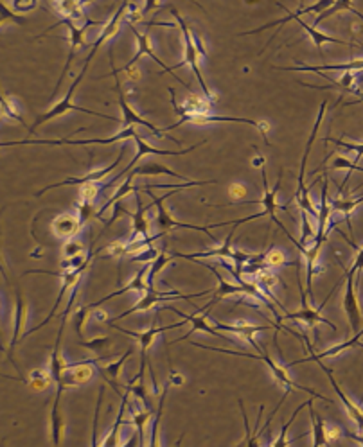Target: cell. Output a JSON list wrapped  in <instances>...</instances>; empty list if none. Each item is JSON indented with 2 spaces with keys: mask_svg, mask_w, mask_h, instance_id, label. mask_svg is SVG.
I'll return each mask as SVG.
<instances>
[{
  "mask_svg": "<svg viewBox=\"0 0 363 447\" xmlns=\"http://www.w3.org/2000/svg\"><path fill=\"white\" fill-rule=\"evenodd\" d=\"M193 345L200 347V349H205V350H214V352H221V354L243 356V358H250V359H261V361H265V363L268 365V368H270L272 374H274L275 381H277V383H279L281 386H283L284 392H286V393H292L293 390H302V392L309 393L311 397H317V399H322V401H325V402H333L331 399H327V397H324V395H320V393L315 392V390L306 388V386H302V384L295 383V381H293L292 377H290V374H288L286 368H284L283 365L275 363L274 359H272L270 356H268V352H265V350H261V352H259V354L255 356V354H243V352H239V354H237V352H230V350L216 349V347H207V345H202V343H195V342H193Z\"/></svg>",
  "mask_w": 363,
  "mask_h": 447,
  "instance_id": "cell-1",
  "label": "cell"
},
{
  "mask_svg": "<svg viewBox=\"0 0 363 447\" xmlns=\"http://www.w3.org/2000/svg\"><path fill=\"white\" fill-rule=\"evenodd\" d=\"M171 15L177 18L178 26H180V29H182V34H184V45H186V56H184V61L178 65H175V70H177V68H180L182 65H186V63L191 65V68H193V72H195L196 79H198L200 86H202L203 96H205V98H207L209 101L214 105V101H216L214 93H212V90L207 86V83H205V79H203L202 70H200V58H202V54H200V49H198V45H196V33L191 29V27L187 26V22L180 17L178 9L171 8Z\"/></svg>",
  "mask_w": 363,
  "mask_h": 447,
  "instance_id": "cell-2",
  "label": "cell"
},
{
  "mask_svg": "<svg viewBox=\"0 0 363 447\" xmlns=\"http://www.w3.org/2000/svg\"><path fill=\"white\" fill-rule=\"evenodd\" d=\"M137 190H142V192H146V195L153 199V205H155L156 211H158L156 212V227H158V234H161V236H165V234L171 232V230L177 227V228H187V230H200V232L207 234L209 239H211L212 243H218V241H216V237L211 234V227H198V225L182 223V221L173 220V215L168 212V209H165V205H164L165 199H168L169 196L177 195L178 190H184V189H171L168 195L162 196V198H158V196L153 195L151 189H148V187H144V185H142V189H139V187H137Z\"/></svg>",
  "mask_w": 363,
  "mask_h": 447,
  "instance_id": "cell-3",
  "label": "cell"
},
{
  "mask_svg": "<svg viewBox=\"0 0 363 447\" xmlns=\"http://www.w3.org/2000/svg\"><path fill=\"white\" fill-rule=\"evenodd\" d=\"M87 70H89V67H83V70L80 72V76H77L76 79H74V83H72L71 86H68L67 96H65V98L61 99V101L56 103V105L52 106L51 110H47L45 114L40 115V117L36 119V121H34L33 126H27V130H29L31 133H34V131H36V128H40V126H42V124L49 123V121H52V119L59 117V115H67L68 112H72V110L83 112V114H89V115H98V117L108 119V121H119V119L112 117V115H103V114H99V112L87 110V108H81V106H76V105H74V103H72V98H74V92H76V86H80L81 79H83V77H84V74H87Z\"/></svg>",
  "mask_w": 363,
  "mask_h": 447,
  "instance_id": "cell-4",
  "label": "cell"
},
{
  "mask_svg": "<svg viewBox=\"0 0 363 447\" xmlns=\"http://www.w3.org/2000/svg\"><path fill=\"white\" fill-rule=\"evenodd\" d=\"M325 108H327V99H325V101L322 103L320 112H318L317 121H315V126H313L311 137H309L308 144H306L304 155H302V158H300V169H299V189H297V192H295V198H297V203H299L300 211L308 212V214H309V215H313V218H318V211H317V209H315V205H313L311 198H309L308 187L304 185V178H306V164H308V156H309V151H311L313 142H315V139H317L318 130H320V124H322V119H324Z\"/></svg>",
  "mask_w": 363,
  "mask_h": 447,
  "instance_id": "cell-5",
  "label": "cell"
},
{
  "mask_svg": "<svg viewBox=\"0 0 363 447\" xmlns=\"http://www.w3.org/2000/svg\"><path fill=\"white\" fill-rule=\"evenodd\" d=\"M299 286H300V304H302V308H300V311H295V312L286 311V312H284L283 320H284V318H288V320L304 321V324L308 325L309 329H313V331H315V327H317V324H324V325H327V327H331V329H333V331H336V325H334L333 321L327 320V318L322 317V311H324L325 304L329 302V298L334 295V291H336V289H338V284L333 287V289H331V293H329V295H327V298H325L324 302H322V304L318 305L317 309H313V308H311V302H309V304H308V298H306V293H308V289H306V287L302 286V282H300V279H299Z\"/></svg>",
  "mask_w": 363,
  "mask_h": 447,
  "instance_id": "cell-6",
  "label": "cell"
},
{
  "mask_svg": "<svg viewBox=\"0 0 363 447\" xmlns=\"http://www.w3.org/2000/svg\"><path fill=\"white\" fill-rule=\"evenodd\" d=\"M212 291H202V293H196V295H182L180 291H173V289H169V291H156V289H149V291L144 293L142 296H140V300L137 302L133 308H130L128 311L121 312L119 317H115L114 320H110L112 324H115L117 320H123V318L130 317V315H133V312H139V311H149L151 308H155L156 304H161V302H173V300L177 298H182V300H193V298H200V296H205V295H211ZM108 321V324H110Z\"/></svg>",
  "mask_w": 363,
  "mask_h": 447,
  "instance_id": "cell-7",
  "label": "cell"
},
{
  "mask_svg": "<svg viewBox=\"0 0 363 447\" xmlns=\"http://www.w3.org/2000/svg\"><path fill=\"white\" fill-rule=\"evenodd\" d=\"M186 123H195V124H207V123H243V124H249V126H253L255 130L261 133L262 140H265L268 146H270V142H268V130H270V126H268V123H265V121H253V119H245V117H225V115H209V114H186L182 115L180 121L178 123H175L173 126H169V130H175V128H178L180 124H186Z\"/></svg>",
  "mask_w": 363,
  "mask_h": 447,
  "instance_id": "cell-8",
  "label": "cell"
},
{
  "mask_svg": "<svg viewBox=\"0 0 363 447\" xmlns=\"http://www.w3.org/2000/svg\"><path fill=\"white\" fill-rule=\"evenodd\" d=\"M340 266L343 268V273H346V280H347L346 295H343V311H346L347 315V321H349L350 331H353V333H358V331L362 329L363 317H362V311H360L358 291H356V287H358V282H356V273L355 271H350L349 268H346L342 262H340Z\"/></svg>",
  "mask_w": 363,
  "mask_h": 447,
  "instance_id": "cell-9",
  "label": "cell"
},
{
  "mask_svg": "<svg viewBox=\"0 0 363 447\" xmlns=\"http://www.w3.org/2000/svg\"><path fill=\"white\" fill-rule=\"evenodd\" d=\"M186 321H187V320L180 321V324H171V325H168V327H156V325L153 324L151 327H149L148 331H144V333H133V331H126V329H123V327H117V325H115V324H108V325H112V327H114L115 331H121V333H123V334H128V336L135 338L137 342L140 343L139 374H137V376L133 377V379H135V381L144 379V372H146V367H148V349H149V345H151V343H153V340H155V338L158 336V334L164 333V331L178 329V327H182V325L186 324Z\"/></svg>",
  "mask_w": 363,
  "mask_h": 447,
  "instance_id": "cell-10",
  "label": "cell"
},
{
  "mask_svg": "<svg viewBox=\"0 0 363 447\" xmlns=\"http://www.w3.org/2000/svg\"><path fill=\"white\" fill-rule=\"evenodd\" d=\"M112 76H115V79H117V90H119V108H121V112H123V119H121V123H123V128H128V126H144L148 128L149 131H151L153 135L158 137V139H169L173 140L175 144H182L180 140L175 139V137H171L168 133V130H158V128L155 126L153 123H149V121H146V119L142 117L140 114H137L133 108H131L130 105H128L126 101V96H124V92L119 86H121V83H119V74H115V72H112Z\"/></svg>",
  "mask_w": 363,
  "mask_h": 447,
  "instance_id": "cell-11",
  "label": "cell"
},
{
  "mask_svg": "<svg viewBox=\"0 0 363 447\" xmlns=\"http://www.w3.org/2000/svg\"><path fill=\"white\" fill-rule=\"evenodd\" d=\"M58 26H67L68 27V33H71V52H68V58H67V63H65L64 72H61V76H59L58 83H56L54 93H56V90H58L59 86H61V81H64L65 74H67L68 68H71V63H72V59H74V56H76V51L80 49V47L87 45V43H84V34H87V31H89L92 26H101V22L87 20V22H84L83 27H77L76 24H74V20H68V18H61V20H59L58 24H56V26L49 27V29H54V27H58ZM54 93H52V96H54Z\"/></svg>",
  "mask_w": 363,
  "mask_h": 447,
  "instance_id": "cell-12",
  "label": "cell"
},
{
  "mask_svg": "<svg viewBox=\"0 0 363 447\" xmlns=\"http://www.w3.org/2000/svg\"><path fill=\"white\" fill-rule=\"evenodd\" d=\"M133 140H135V144H137V155H135V158H133V160H131L130 164H128L126 167L123 169V173L117 174V176H115L114 180H112V182L108 183V185H105V187L114 185V183L117 182L119 178L130 173L131 169L135 167L137 162H139L140 158H144V156H146V155H155V156H180V155H187V153L195 151V149H198L200 146H203V144H207V139H203L202 142L195 144V146H191V148H187V149H180V151H169V149H156V148H153L151 144L146 142V140H144L142 137L137 135V133H135V137H133Z\"/></svg>",
  "mask_w": 363,
  "mask_h": 447,
  "instance_id": "cell-13",
  "label": "cell"
},
{
  "mask_svg": "<svg viewBox=\"0 0 363 447\" xmlns=\"http://www.w3.org/2000/svg\"><path fill=\"white\" fill-rule=\"evenodd\" d=\"M168 311H173L175 315H178V317H184V320H187L191 324V331H187V334H184L182 338H178V340H175V342L171 343H178V342H184V340H187V338L191 336V334L195 333H207V334H212V336L216 338H221V340H225V342H230L227 336H223L221 333H218L216 331V327H212L211 324H209V312H211V309H200V311H195V315H186V312H182L180 309L173 308V305H164Z\"/></svg>",
  "mask_w": 363,
  "mask_h": 447,
  "instance_id": "cell-14",
  "label": "cell"
},
{
  "mask_svg": "<svg viewBox=\"0 0 363 447\" xmlns=\"http://www.w3.org/2000/svg\"><path fill=\"white\" fill-rule=\"evenodd\" d=\"M128 26H130V29H131V33H133V36H135V38H137V43H139V51H137L135 52V56H133V58H131L130 59V61H128V63L126 65H124V68H123V70L124 72H128V70H131V67H133V65H135L137 63V61H139V59L140 58H142V56L144 54H148L149 56V58H151L153 59V61H156V63H158V65H161V67L162 68H164V70L165 72H168V74H171V76H173L175 77V79H177L178 81V83H182V84H184V86H186V89L187 90H189V92L191 93H195V92H193V89H191V86H189V84H187V83H184V81H182L180 79V77H178L177 76V74H175V67H168V65H165L164 63V61H162V59L161 58H158V56H156L155 54V51H153V47H151V42H149V36H148V34H142V33H139V31H137V27L135 26H133V22H128Z\"/></svg>",
  "mask_w": 363,
  "mask_h": 447,
  "instance_id": "cell-15",
  "label": "cell"
},
{
  "mask_svg": "<svg viewBox=\"0 0 363 447\" xmlns=\"http://www.w3.org/2000/svg\"><path fill=\"white\" fill-rule=\"evenodd\" d=\"M283 176H284V173L281 171L279 178H277V183H275L274 189L270 190V189H268V180H266V173L262 171V192H265V195H262V198L259 199L258 203H261L262 211H265L266 215L270 218L272 223L279 225L281 230H283L284 236H286V234H288L286 227H284V225L281 223V220H277V215H275V212L279 211V209H281V211H288L286 205H281V203L277 202V192L281 190V182H283Z\"/></svg>",
  "mask_w": 363,
  "mask_h": 447,
  "instance_id": "cell-16",
  "label": "cell"
},
{
  "mask_svg": "<svg viewBox=\"0 0 363 447\" xmlns=\"http://www.w3.org/2000/svg\"><path fill=\"white\" fill-rule=\"evenodd\" d=\"M124 151H126V146L123 144V148H121V151H119L117 158H115L110 165H106V167H103V169H98V171H90L89 174H84V176H81V178H67V180H64V182H58V183H52V185L43 187L42 190H38V192H36V196H42L43 192H47V190H51V189H56V187H67V185H80L81 187V185H84V183L99 182V180H103L106 174H110L112 171L117 167L119 162L123 160Z\"/></svg>",
  "mask_w": 363,
  "mask_h": 447,
  "instance_id": "cell-17",
  "label": "cell"
},
{
  "mask_svg": "<svg viewBox=\"0 0 363 447\" xmlns=\"http://www.w3.org/2000/svg\"><path fill=\"white\" fill-rule=\"evenodd\" d=\"M272 327H275L277 331H281V327L277 324L274 325H252L249 324V321H237V324H216V329L218 331H227V333H232V334H237L239 338H243V340H246V342L250 343V345L253 347V349L258 350V352H261V345H259L258 342H255V334L261 333V331H270Z\"/></svg>",
  "mask_w": 363,
  "mask_h": 447,
  "instance_id": "cell-18",
  "label": "cell"
},
{
  "mask_svg": "<svg viewBox=\"0 0 363 447\" xmlns=\"http://www.w3.org/2000/svg\"><path fill=\"white\" fill-rule=\"evenodd\" d=\"M126 8H130V2H128V0H123V4L119 6V9L115 11V15L112 17V20L106 22V24H105V29H103V33L99 34V38L96 40V42H94V49L90 51L89 58L84 59L83 67H90V61L94 59V56L98 54L99 47H101L105 42H108V40H110L112 36H114V34L117 33L121 20H123V18H126Z\"/></svg>",
  "mask_w": 363,
  "mask_h": 447,
  "instance_id": "cell-19",
  "label": "cell"
},
{
  "mask_svg": "<svg viewBox=\"0 0 363 447\" xmlns=\"http://www.w3.org/2000/svg\"><path fill=\"white\" fill-rule=\"evenodd\" d=\"M27 302L26 298L22 296L20 291H17V302H15V324H13V338H11V343H9V352H8V359L11 361V363L15 365V368L17 370H20L18 368V365L15 363L13 359V350L15 347H17L18 340L20 338H24V334H22V331H24V327H26V321H27Z\"/></svg>",
  "mask_w": 363,
  "mask_h": 447,
  "instance_id": "cell-20",
  "label": "cell"
},
{
  "mask_svg": "<svg viewBox=\"0 0 363 447\" xmlns=\"http://www.w3.org/2000/svg\"><path fill=\"white\" fill-rule=\"evenodd\" d=\"M149 264H151V262H149ZM149 264H146L142 268V270L139 271V273L135 275V277H133V279L130 280V282L126 284V286L124 287H121V289H117V291H114V293H110V295H106V296H103L101 300H98V302H94V304H87V308L90 309V311H92V309H98L99 305L101 304H105V302H108V300H112V298H115V296H121V295H124V293H128V291H135V293H140V295H144V293L146 291H149V289H151V287L148 286V282H144V280H146V277H148V270H149Z\"/></svg>",
  "mask_w": 363,
  "mask_h": 447,
  "instance_id": "cell-21",
  "label": "cell"
},
{
  "mask_svg": "<svg viewBox=\"0 0 363 447\" xmlns=\"http://www.w3.org/2000/svg\"><path fill=\"white\" fill-rule=\"evenodd\" d=\"M234 232H236V227L234 230H230L225 239V243L221 246L214 250H207V252H198V253H178L175 252V257L180 259H189V261H195V259H227V261H234V248H232V239H234Z\"/></svg>",
  "mask_w": 363,
  "mask_h": 447,
  "instance_id": "cell-22",
  "label": "cell"
},
{
  "mask_svg": "<svg viewBox=\"0 0 363 447\" xmlns=\"http://www.w3.org/2000/svg\"><path fill=\"white\" fill-rule=\"evenodd\" d=\"M51 227H52V232H54V236L58 237V239L68 241L80 234V230L83 228V225H81L77 214L76 215L74 214H59V215H56L54 220H52Z\"/></svg>",
  "mask_w": 363,
  "mask_h": 447,
  "instance_id": "cell-23",
  "label": "cell"
},
{
  "mask_svg": "<svg viewBox=\"0 0 363 447\" xmlns=\"http://www.w3.org/2000/svg\"><path fill=\"white\" fill-rule=\"evenodd\" d=\"M331 199H329V178L327 174H324V182H322V192H320V211H318V230L317 237L318 239H327L329 234V218H331Z\"/></svg>",
  "mask_w": 363,
  "mask_h": 447,
  "instance_id": "cell-24",
  "label": "cell"
},
{
  "mask_svg": "<svg viewBox=\"0 0 363 447\" xmlns=\"http://www.w3.org/2000/svg\"><path fill=\"white\" fill-rule=\"evenodd\" d=\"M318 365H320L322 368H324V372L325 374H327V377H329V381H331V384H333V388H334V392H336V395L340 397V401H342V404H343V408L347 409V414H349V417L353 418V421L356 422V426H358V430H360V433H363V411H362V408H360L358 404H355V402L350 401L349 397L346 395V393L342 392V388H340V386H338V383L336 381H334V376H333V370H331V368H327V367H324V365L320 363V361H317Z\"/></svg>",
  "mask_w": 363,
  "mask_h": 447,
  "instance_id": "cell-25",
  "label": "cell"
},
{
  "mask_svg": "<svg viewBox=\"0 0 363 447\" xmlns=\"http://www.w3.org/2000/svg\"><path fill=\"white\" fill-rule=\"evenodd\" d=\"M168 90H169V93H171V103H173V108L178 115L209 114V110H211L212 103L209 101L207 98H203V99L198 98V96H195V93H193V98L187 99L186 105L178 106L177 99H175V90L173 89H168Z\"/></svg>",
  "mask_w": 363,
  "mask_h": 447,
  "instance_id": "cell-26",
  "label": "cell"
},
{
  "mask_svg": "<svg viewBox=\"0 0 363 447\" xmlns=\"http://www.w3.org/2000/svg\"><path fill=\"white\" fill-rule=\"evenodd\" d=\"M18 381H22L26 386H29L33 392H45V390L54 383V377H52L51 367H43V368H34L27 379L18 377Z\"/></svg>",
  "mask_w": 363,
  "mask_h": 447,
  "instance_id": "cell-27",
  "label": "cell"
},
{
  "mask_svg": "<svg viewBox=\"0 0 363 447\" xmlns=\"http://www.w3.org/2000/svg\"><path fill=\"white\" fill-rule=\"evenodd\" d=\"M130 176L137 178V176H158V174H168V176H173L177 178V180H182V182H189L184 174H178L175 173V171H171L169 167H165V165L158 164V162H146V164L139 165V167H133L130 171Z\"/></svg>",
  "mask_w": 363,
  "mask_h": 447,
  "instance_id": "cell-28",
  "label": "cell"
},
{
  "mask_svg": "<svg viewBox=\"0 0 363 447\" xmlns=\"http://www.w3.org/2000/svg\"><path fill=\"white\" fill-rule=\"evenodd\" d=\"M362 336H363V329H360L358 333H355L353 340H347V342L340 343V345H334V347H331V349H327V350H322V352H318V354H311L309 358L300 359V361H293V363H290L288 367H295V365L308 363V361H320V359H324V358H331V356L340 354V352H343V350H347V349H350V347L358 345L360 338H362Z\"/></svg>",
  "mask_w": 363,
  "mask_h": 447,
  "instance_id": "cell-29",
  "label": "cell"
},
{
  "mask_svg": "<svg viewBox=\"0 0 363 447\" xmlns=\"http://www.w3.org/2000/svg\"><path fill=\"white\" fill-rule=\"evenodd\" d=\"M128 411H130L131 422L135 424L137 431H139V444L144 446V444H146V424H148L153 417L151 409L139 408L135 399V402H130V404H128Z\"/></svg>",
  "mask_w": 363,
  "mask_h": 447,
  "instance_id": "cell-30",
  "label": "cell"
},
{
  "mask_svg": "<svg viewBox=\"0 0 363 447\" xmlns=\"http://www.w3.org/2000/svg\"><path fill=\"white\" fill-rule=\"evenodd\" d=\"M279 70H288V72H324V70H347V72H358L363 70V59H355L350 63L343 65H318V67H309V65H302V67H277Z\"/></svg>",
  "mask_w": 363,
  "mask_h": 447,
  "instance_id": "cell-31",
  "label": "cell"
},
{
  "mask_svg": "<svg viewBox=\"0 0 363 447\" xmlns=\"http://www.w3.org/2000/svg\"><path fill=\"white\" fill-rule=\"evenodd\" d=\"M309 417H311L313 422V446H327V444H329V439H327V424H325L324 418L320 417V414L315 411L311 399H309Z\"/></svg>",
  "mask_w": 363,
  "mask_h": 447,
  "instance_id": "cell-32",
  "label": "cell"
},
{
  "mask_svg": "<svg viewBox=\"0 0 363 447\" xmlns=\"http://www.w3.org/2000/svg\"><path fill=\"white\" fill-rule=\"evenodd\" d=\"M56 11L64 18L68 20H80V18H87L83 11V0H52Z\"/></svg>",
  "mask_w": 363,
  "mask_h": 447,
  "instance_id": "cell-33",
  "label": "cell"
},
{
  "mask_svg": "<svg viewBox=\"0 0 363 447\" xmlns=\"http://www.w3.org/2000/svg\"><path fill=\"white\" fill-rule=\"evenodd\" d=\"M295 22H297V24H299L300 27H302V29L306 31V33L309 34V36H311L313 45H315V49H317V51L320 52V54H322V43H338V45H349V47H353V45H350V43L343 42V40L333 38V36H327V34L320 33V31H318V29H315V26H313V24H311V26H309V24H306V22L302 20V18H295Z\"/></svg>",
  "mask_w": 363,
  "mask_h": 447,
  "instance_id": "cell-34",
  "label": "cell"
},
{
  "mask_svg": "<svg viewBox=\"0 0 363 447\" xmlns=\"http://www.w3.org/2000/svg\"><path fill=\"white\" fill-rule=\"evenodd\" d=\"M340 11H349V13L356 15V17L363 22V15L360 13V11H356L355 4H353V0H334V4L331 6L329 9H325L324 13H320L317 18H315V24H313V26L317 27L318 24H322V22L325 20V18L333 17V15L340 13Z\"/></svg>",
  "mask_w": 363,
  "mask_h": 447,
  "instance_id": "cell-35",
  "label": "cell"
},
{
  "mask_svg": "<svg viewBox=\"0 0 363 447\" xmlns=\"http://www.w3.org/2000/svg\"><path fill=\"white\" fill-rule=\"evenodd\" d=\"M173 253H169L168 250H162L158 255H156L155 259H153V262L149 264V270H148V277H146V280H148V286L153 287V289H156L155 287V280H156V275L161 273L162 270H164L165 266L169 264V262H173Z\"/></svg>",
  "mask_w": 363,
  "mask_h": 447,
  "instance_id": "cell-36",
  "label": "cell"
},
{
  "mask_svg": "<svg viewBox=\"0 0 363 447\" xmlns=\"http://www.w3.org/2000/svg\"><path fill=\"white\" fill-rule=\"evenodd\" d=\"M362 203H363V196L356 199H346V198H338L336 196V198L331 202V209L336 212H342L343 220H346L347 225L350 227V214H353V211H355L358 205H362Z\"/></svg>",
  "mask_w": 363,
  "mask_h": 447,
  "instance_id": "cell-37",
  "label": "cell"
},
{
  "mask_svg": "<svg viewBox=\"0 0 363 447\" xmlns=\"http://www.w3.org/2000/svg\"><path fill=\"white\" fill-rule=\"evenodd\" d=\"M131 354H133V349H128L121 359H117V361H114V363H110V361H108V365H105V368L98 367V372H108V377L112 379L110 384L114 386L115 392H119V390L115 388V386H117V383H115V381H117L119 376H121V368H123V365H124V361H126V358H130ZM103 377H105V379H108L106 376H103Z\"/></svg>",
  "mask_w": 363,
  "mask_h": 447,
  "instance_id": "cell-38",
  "label": "cell"
},
{
  "mask_svg": "<svg viewBox=\"0 0 363 447\" xmlns=\"http://www.w3.org/2000/svg\"><path fill=\"white\" fill-rule=\"evenodd\" d=\"M128 393H130V388L126 386V392H124L123 395V404H121V409H119V415L117 418H115V424L114 427H112V433L106 437L105 440L101 442V446H117L119 444V430H121V424H123V417H124V406H126L128 402Z\"/></svg>",
  "mask_w": 363,
  "mask_h": 447,
  "instance_id": "cell-39",
  "label": "cell"
},
{
  "mask_svg": "<svg viewBox=\"0 0 363 447\" xmlns=\"http://www.w3.org/2000/svg\"><path fill=\"white\" fill-rule=\"evenodd\" d=\"M265 262L268 268H283V266L295 264V262H288L286 255H284L279 248H275V246H272V248L266 252Z\"/></svg>",
  "mask_w": 363,
  "mask_h": 447,
  "instance_id": "cell-40",
  "label": "cell"
},
{
  "mask_svg": "<svg viewBox=\"0 0 363 447\" xmlns=\"http://www.w3.org/2000/svg\"><path fill=\"white\" fill-rule=\"evenodd\" d=\"M169 386H171V383H165L164 384V392H162L161 395V402H158V409H156V415H155V422H153V430H151V444L153 446H158V424H161V417H162V408H164V402H165V395H168V390Z\"/></svg>",
  "mask_w": 363,
  "mask_h": 447,
  "instance_id": "cell-41",
  "label": "cell"
},
{
  "mask_svg": "<svg viewBox=\"0 0 363 447\" xmlns=\"http://www.w3.org/2000/svg\"><path fill=\"white\" fill-rule=\"evenodd\" d=\"M309 404V401H306V402H302V404L299 406V408L295 409V411H293V415H292V418H290V421L286 422V424H284L283 426V430H281V434H279V439L277 440H274V442L270 444V446H288V439H286V434H288V430H290V427H292V424L293 422H295V417L297 415L300 414V411H302V409L306 408V406Z\"/></svg>",
  "mask_w": 363,
  "mask_h": 447,
  "instance_id": "cell-42",
  "label": "cell"
},
{
  "mask_svg": "<svg viewBox=\"0 0 363 447\" xmlns=\"http://www.w3.org/2000/svg\"><path fill=\"white\" fill-rule=\"evenodd\" d=\"M110 343H112V340L108 336L94 338L92 342H83V340H80V345L84 347V349L92 350L94 354H99V352H103L106 347H110Z\"/></svg>",
  "mask_w": 363,
  "mask_h": 447,
  "instance_id": "cell-43",
  "label": "cell"
},
{
  "mask_svg": "<svg viewBox=\"0 0 363 447\" xmlns=\"http://www.w3.org/2000/svg\"><path fill=\"white\" fill-rule=\"evenodd\" d=\"M0 108H2V115H4V117L13 119V121H17V123H20V124H24V126H26V121H24V119H22V115H18V112L15 110L13 101H11V99L6 98V96H2V101H0Z\"/></svg>",
  "mask_w": 363,
  "mask_h": 447,
  "instance_id": "cell-44",
  "label": "cell"
},
{
  "mask_svg": "<svg viewBox=\"0 0 363 447\" xmlns=\"http://www.w3.org/2000/svg\"><path fill=\"white\" fill-rule=\"evenodd\" d=\"M103 187L98 185V182H90V183H84V185H81V199H84V202H90V203H96V198L99 196V192H101Z\"/></svg>",
  "mask_w": 363,
  "mask_h": 447,
  "instance_id": "cell-45",
  "label": "cell"
},
{
  "mask_svg": "<svg viewBox=\"0 0 363 447\" xmlns=\"http://www.w3.org/2000/svg\"><path fill=\"white\" fill-rule=\"evenodd\" d=\"M76 209H77V218H80L81 225L87 223V221L92 218V215H96V218H98V214L94 212V203L81 199L80 203H76Z\"/></svg>",
  "mask_w": 363,
  "mask_h": 447,
  "instance_id": "cell-46",
  "label": "cell"
},
{
  "mask_svg": "<svg viewBox=\"0 0 363 447\" xmlns=\"http://www.w3.org/2000/svg\"><path fill=\"white\" fill-rule=\"evenodd\" d=\"M64 253H65V257L83 255V253H84V245L81 243V241H77V239H74V237H72V239H68L67 243H65Z\"/></svg>",
  "mask_w": 363,
  "mask_h": 447,
  "instance_id": "cell-47",
  "label": "cell"
},
{
  "mask_svg": "<svg viewBox=\"0 0 363 447\" xmlns=\"http://www.w3.org/2000/svg\"><path fill=\"white\" fill-rule=\"evenodd\" d=\"M87 257H89V252H87V255H74V257H65V261H61V268H64L65 271H71V270H76V268H80V266L84 264V261H87Z\"/></svg>",
  "mask_w": 363,
  "mask_h": 447,
  "instance_id": "cell-48",
  "label": "cell"
},
{
  "mask_svg": "<svg viewBox=\"0 0 363 447\" xmlns=\"http://www.w3.org/2000/svg\"><path fill=\"white\" fill-rule=\"evenodd\" d=\"M300 218H302V236H300L299 243H300V245H306V243H308L309 237H311L313 234H315V232H313L311 223H309V215H308V212L300 211Z\"/></svg>",
  "mask_w": 363,
  "mask_h": 447,
  "instance_id": "cell-49",
  "label": "cell"
},
{
  "mask_svg": "<svg viewBox=\"0 0 363 447\" xmlns=\"http://www.w3.org/2000/svg\"><path fill=\"white\" fill-rule=\"evenodd\" d=\"M13 8L17 13H29L38 8V0H13Z\"/></svg>",
  "mask_w": 363,
  "mask_h": 447,
  "instance_id": "cell-50",
  "label": "cell"
},
{
  "mask_svg": "<svg viewBox=\"0 0 363 447\" xmlns=\"http://www.w3.org/2000/svg\"><path fill=\"white\" fill-rule=\"evenodd\" d=\"M156 255H158V252H156V250L153 248V246H148V248L144 250V252H137L135 255H133V259H131V262H137V261L149 262L151 259H155Z\"/></svg>",
  "mask_w": 363,
  "mask_h": 447,
  "instance_id": "cell-51",
  "label": "cell"
},
{
  "mask_svg": "<svg viewBox=\"0 0 363 447\" xmlns=\"http://www.w3.org/2000/svg\"><path fill=\"white\" fill-rule=\"evenodd\" d=\"M246 195H249V189L243 183H232L228 187V196L232 199H243L246 198Z\"/></svg>",
  "mask_w": 363,
  "mask_h": 447,
  "instance_id": "cell-52",
  "label": "cell"
},
{
  "mask_svg": "<svg viewBox=\"0 0 363 447\" xmlns=\"http://www.w3.org/2000/svg\"><path fill=\"white\" fill-rule=\"evenodd\" d=\"M350 271H355L356 273V282L360 284V279H362V271H363V246L356 252V259L353 262V266L349 268Z\"/></svg>",
  "mask_w": 363,
  "mask_h": 447,
  "instance_id": "cell-53",
  "label": "cell"
},
{
  "mask_svg": "<svg viewBox=\"0 0 363 447\" xmlns=\"http://www.w3.org/2000/svg\"><path fill=\"white\" fill-rule=\"evenodd\" d=\"M239 402V408H241V414H243V421H245V430H246V437L245 440H243V446H253V434L252 431H250V426H249V417H246V411H245V406H243V401H237Z\"/></svg>",
  "mask_w": 363,
  "mask_h": 447,
  "instance_id": "cell-54",
  "label": "cell"
},
{
  "mask_svg": "<svg viewBox=\"0 0 363 447\" xmlns=\"http://www.w3.org/2000/svg\"><path fill=\"white\" fill-rule=\"evenodd\" d=\"M187 2H193V4L198 6L202 11H205V8H203L202 4H198L196 0H187ZM156 8H158V0H146V6H144V9H142V15H149L151 11H155Z\"/></svg>",
  "mask_w": 363,
  "mask_h": 447,
  "instance_id": "cell-55",
  "label": "cell"
},
{
  "mask_svg": "<svg viewBox=\"0 0 363 447\" xmlns=\"http://www.w3.org/2000/svg\"><path fill=\"white\" fill-rule=\"evenodd\" d=\"M0 11H2V22L15 20V22H18V24H26V20H24V18L17 17V15H15L13 11H9V9L6 8L4 2H0Z\"/></svg>",
  "mask_w": 363,
  "mask_h": 447,
  "instance_id": "cell-56",
  "label": "cell"
},
{
  "mask_svg": "<svg viewBox=\"0 0 363 447\" xmlns=\"http://www.w3.org/2000/svg\"><path fill=\"white\" fill-rule=\"evenodd\" d=\"M168 381L171 384H175V386H182V384L186 383L184 376H182V374H178V372L175 370V367H173V363H171V361H169V379Z\"/></svg>",
  "mask_w": 363,
  "mask_h": 447,
  "instance_id": "cell-57",
  "label": "cell"
},
{
  "mask_svg": "<svg viewBox=\"0 0 363 447\" xmlns=\"http://www.w3.org/2000/svg\"><path fill=\"white\" fill-rule=\"evenodd\" d=\"M105 317H106V312H103V311H98V317H96V318H98V320H101V321H103V320H106V318H105Z\"/></svg>",
  "mask_w": 363,
  "mask_h": 447,
  "instance_id": "cell-58",
  "label": "cell"
},
{
  "mask_svg": "<svg viewBox=\"0 0 363 447\" xmlns=\"http://www.w3.org/2000/svg\"><path fill=\"white\" fill-rule=\"evenodd\" d=\"M300 4H302V0H300Z\"/></svg>",
  "mask_w": 363,
  "mask_h": 447,
  "instance_id": "cell-59",
  "label": "cell"
}]
</instances>
